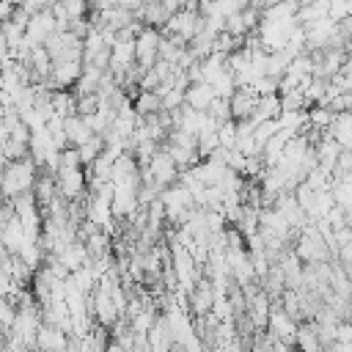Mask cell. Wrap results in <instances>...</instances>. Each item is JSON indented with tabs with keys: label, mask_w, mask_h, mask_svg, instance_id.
Masks as SVG:
<instances>
[{
	"label": "cell",
	"mask_w": 352,
	"mask_h": 352,
	"mask_svg": "<svg viewBox=\"0 0 352 352\" xmlns=\"http://www.w3.org/2000/svg\"><path fill=\"white\" fill-rule=\"evenodd\" d=\"M38 173H41V168L33 162V157L6 162V168H3V195H6V201H14L25 192H33Z\"/></svg>",
	"instance_id": "6da1fadb"
},
{
	"label": "cell",
	"mask_w": 352,
	"mask_h": 352,
	"mask_svg": "<svg viewBox=\"0 0 352 352\" xmlns=\"http://www.w3.org/2000/svg\"><path fill=\"white\" fill-rule=\"evenodd\" d=\"M336 261H338V264H341V267H344V270L352 275V242H349V245H344V248L338 250Z\"/></svg>",
	"instance_id": "30bf717a"
},
{
	"label": "cell",
	"mask_w": 352,
	"mask_h": 352,
	"mask_svg": "<svg viewBox=\"0 0 352 352\" xmlns=\"http://www.w3.org/2000/svg\"><path fill=\"white\" fill-rule=\"evenodd\" d=\"M146 28H157V30H162L165 25H168V19H170V14H168V8L162 6V0H146V6L135 14Z\"/></svg>",
	"instance_id": "ba28073f"
},
{
	"label": "cell",
	"mask_w": 352,
	"mask_h": 352,
	"mask_svg": "<svg viewBox=\"0 0 352 352\" xmlns=\"http://www.w3.org/2000/svg\"><path fill=\"white\" fill-rule=\"evenodd\" d=\"M292 352H302V349H297V346H294V349H292Z\"/></svg>",
	"instance_id": "7c38bea8"
},
{
	"label": "cell",
	"mask_w": 352,
	"mask_h": 352,
	"mask_svg": "<svg viewBox=\"0 0 352 352\" xmlns=\"http://www.w3.org/2000/svg\"><path fill=\"white\" fill-rule=\"evenodd\" d=\"M258 102H261V96L253 91V85H239L234 91V96H231V118L234 121L253 118L256 110H258Z\"/></svg>",
	"instance_id": "277c9868"
},
{
	"label": "cell",
	"mask_w": 352,
	"mask_h": 352,
	"mask_svg": "<svg viewBox=\"0 0 352 352\" xmlns=\"http://www.w3.org/2000/svg\"><path fill=\"white\" fill-rule=\"evenodd\" d=\"M297 330H300V322L283 308V302H272V311H270V319H267V333L283 344H292L297 341Z\"/></svg>",
	"instance_id": "7a4b0ae2"
},
{
	"label": "cell",
	"mask_w": 352,
	"mask_h": 352,
	"mask_svg": "<svg viewBox=\"0 0 352 352\" xmlns=\"http://www.w3.org/2000/svg\"><path fill=\"white\" fill-rule=\"evenodd\" d=\"M160 44H162V30L157 28H143L135 38V55H138V66L140 69H154L160 60Z\"/></svg>",
	"instance_id": "3957f363"
},
{
	"label": "cell",
	"mask_w": 352,
	"mask_h": 352,
	"mask_svg": "<svg viewBox=\"0 0 352 352\" xmlns=\"http://www.w3.org/2000/svg\"><path fill=\"white\" fill-rule=\"evenodd\" d=\"M132 104H135V110H138L140 118H148V116L162 113V96L157 91H140Z\"/></svg>",
	"instance_id": "9c48e42d"
},
{
	"label": "cell",
	"mask_w": 352,
	"mask_h": 352,
	"mask_svg": "<svg viewBox=\"0 0 352 352\" xmlns=\"http://www.w3.org/2000/svg\"><path fill=\"white\" fill-rule=\"evenodd\" d=\"M94 135H96V132H94V126H91V121H88L85 116H72V118H66V140H69L72 148L85 146Z\"/></svg>",
	"instance_id": "8992f818"
},
{
	"label": "cell",
	"mask_w": 352,
	"mask_h": 352,
	"mask_svg": "<svg viewBox=\"0 0 352 352\" xmlns=\"http://www.w3.org/2000/svg\"><path fill=\"white\" fill-rule=\"evenodd\" d=\"M162 6H165L168 14L173 16V14H179V11H184V8L190 6V0H162Z\"/></svg>",
	"instance_id": "8fae6325"
},
{
	"label": "cell",
	"mask_w": 352,
	"mask_h": 352,
	"mask_svg": "<svg viewBox=\"0 0 352 352\" xmlns=\"http://www.w3.org/2000/svg\"><path fill=\"white\" fill-rule=\"evenodd\" d=\"M72 336L58 324H41L36 336V352H69Z\"/></svg>",
	"instance_id": "5b68a950"
},
{
	"label": "cell",
	"mask_w": 352,
	"mask_h": 352,
	"mask_svg": "<svg viewBox=\"0 0 352 352\" xmlns=\"http://www.w3.org/2000/svg\"><path fill=\"white\" fill-rule=\"evenodd\" d=\"M214 99H217V94H214V88H212L209 82H192V85L187 88V96H184L187 107H190V110H201V113H206Z\"/></svg>",
	"instance_id": "52a82bcc"
}]
</instances>
